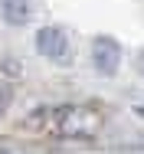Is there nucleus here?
<instances>
[{
	"instance_id": "f257e3e1",
	"label": "nucleus",
	"mask_w": 144,
	"mask_h": 154,
	"mask_svg": "<svg viewBox=\"0 0 144 154\" xmlns=\"http://www.w3.org/2000/svg\"><path fill=\"white\" fill-rule=\"evenodd\" d=\"M49 128L62 138H79V134H92L98 128V118L82 105H59L49 112Z\"/></svg>"
},
{
	"instance_id": "39448f33",
	"label": "nucleus",
	"mask_w": 144,
	"mask_h": 154,
	"mask_svg": "<svg viewBox=\"0 0 144 154\" xmlns=\"http://www.w3.org/2000/svg\"><path fill=\"white\" fill-rule=\"evenodd\" d=\"M138 69H141V75H144V49L138 53Z\"/></svg>"
},
{
	"instance_id": "f03ea898",
	"label": "nucleus",
	"mask_w": 144,
	"mask_h": 154,
	"mask_svg": "<svg viewBox=\"0 0 144 154\" xmlns=\"http://www.w3.org/2000/svg\"><path fill=\"white\" fill-rule=\"evenodd\" d=\"M92 62H95V72L115 75L118 66H121V46H118V39H112V36H95V43H92Z\"/></svg>"
},
{
	"instance_id": "20e7f679",
	"label": "nucleus",
	"mask_w": 144,
	"mask_h": 154,
	"mask_svg": "<svg viewBox=\"0 0 144 154\" xmlns=\"http://www.w3.org/2000/svg\"><path fill=\"white\" fill-rule=\"evenodd\" d=\"M33 17V0H3V20L13 26H23Z\"/></svg>"
},
{
	"instance_id": "7ed1b4c3",
	"label": "nucleus",
	"mask_w": 144,
	"mask_h": 154,
	"mask_svg": "<svg viewBox=\"0 0 144 154\" xmlns=\"http://www.w3.org/2000/svg\"><path fill=\"white\" fill-rule=\"evenodd\" d=\"M36 49H39V56H46V59H66L69 39H66V33L56 30V26H43V30L36 33Z\"/></svg>"
}]
</instances>
